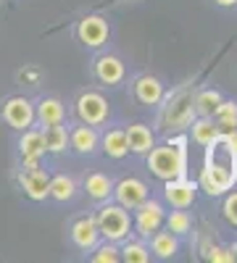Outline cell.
I'll return each instance as SVG.
<instances>
[{"mask_svg": "<svg viewBox=\"0 0 237 263\" xmlns=\"http://www.w3.org/2000/svg\"><path fill=\"white\" fill-rule=\"evenodd\" d=\"M121 260H126V263H148L150 260V248H145L142 242H126L121 248Z\"/></svg>", "mask_w": 237, "mask_h": 263, "instance_id": "4316f807", "label": "cell"}, {"mask_svg": "<svg viewBox=\"0 0 237 263\" xmlns=\"http://www.w3.org/2000/svg\"><path fill=\"white\" fill-rule=\"evenodd\" d=\"M77 37L87 48H100V45H105V40H108V21L100 18V16L82 18L79 27H77Z\"/></svg>", "mask_w": 237, "mask_h": 263, "instance_id": "8fae6325", "label": "cell"}, {"mask_svg": "<svg viewBox=\"0 0 237 263\" xmlns=\"http://www.w3.org/2000/svg\"><path fill=\"white\" fill-rule=\"evenodd\" d=\"M114 195H116L119 205H124L126 211H135L142 200H148V184L142 179L129 177V179H121L119 184H114Z\"/></svg>", "mask_w": 237, "mask_h": 263, "instance_id": "9c48e42d", "label": "cell"}, {"mask_svg": "<svg viewBox=\"0 0 237 263\" xmlns=\"http://www.w3.org/2000/svg\"><path fill=\"white\" fill-rule=\"evenodd\" d=\"M98 239H100V232H98V221H95V218L84 216V218H77V221L71 224V242L79 250L90 253L98 245Z\"/></svg>", "mask_w": 237, "mask_h": 263, "instance_id": "7c38bea8", "label": "cell"}, {"mask_svg": "<svg viewBox=\"0 0 237 263\" xmlns=\"http://www.w3.org/2000/svg\"><path fill=\"white\" fill-rule=\"evenodd\" d=\"M42 137H45V150L48 153H63L69 147V132H66V126H61V124L45 126Z\"/></svg>", "mask_w": 237, "mask_h": 263, "instance_id": "603a6c76", "label": "cell"}, {"mask_svg": "<svg viewBox=\"0 0 237 263\" xmlns=\"http://www.w3.org/2000/svg\"><path fill=\"white\" fill-rule=\"evenodd\" d=\"M222 135L219 132V126H216V121H213L211 116H200L195 124H192V140H195L200 147H206V145H211L213 140H216Z\"/></svg>", "mask_w": 237, "mask_h": 263, "instance_id": "7402d4cb", "label": "cell"}, {"mask_svg": "<svg viewBox=\"0 0 237 263\" xmlns=\"http://www.w3.org/2000/svg\"><path fill=\"white\" fill-rule=\"evenodd\" d=\"M163 224L169 227V232H171V234L185 237V234L192 229V218L187 216V211H185V208H177V211H171V213L166 216V221H163Z\"/></svg>", "mask_w": 237, "mask_h": 263, "instance_id": "484cf974", "label": "cell"}, {"mask_svg": "<svg viewBox=\"0 0 237 263\" xmlns=\"http://www.w3.org/2000/svg\"><path fill=\"white\" fill-rule=\"evenodd\" d=\"M224 218H227V224L237 227V192L227 195V200H224V208H222Z\"/></svg>", "mask_w": 237, "mask_h": 263, "instance_id": "f1b7e54d", "label": "cell"}, {"mask_svg": "<svg viewBox=\"0 0 237 263\" xmlns=\"http://www.w3.org/2000/svg\"><path fill=\"white\" fill-rule=\"evenodd\" d=\"M224 98H222V92L219 90H203L198 98H195V114L198 116H213V111L219 108V103H222Z\"/></svg>", "mask_w": 237, "mask_h": 263, "instance_id": "d4e9b609", "label": "cell"}, {"mask_svg": "<svg viewBox=\"0 0 237 263\" xmlns=\"http://www.w3.org/2000/svg\"><path fill=\"white\" fill-rule=\"evenodd\" d=\"M166 221V211L158 200H142L135 208V229L140 237H150L153 232H158Z\"/></svg>", "mask_w": 237, "mask_h": 263, "instance_id": "5b68a950", "label": "cell"}, {"mask_svg": "<svg viewBox=\"0 0 237 263\" xmlns=\"http://www.w3.org/2000/svg\"><path fill=\"white\" fill-rule=\"evenodd\" d=\"M135 98H137L142 105H158V103L163 100V84H161V79L150 77V74L140 77V79L135 82Z\"/></svg>", "mask_w": 237, "mask_h": 263, "instance_id": "e0dca14e", "label": "cell"}, {"mask_svg": "<svg viewBox=\"0 0 237 263\" xmlns=\"http://www.w3.org/2000/svg\"><path fill=\"white\" fill-rule=\"evenodd\" d=\"M95 253H93V260L95 263H116V260H121V250L114 245V242H108V239H105V245H95L93 248Z\"/></svg>", "mask_w": 237, "mask_h": 263, "instance_id": "83f0119b", "label": "cell"}, {"mask_svg": "<svg viewBox=\"0 0 237 263\" xmlns=\"http://www.w3.org/2000/svg\"><path fill=\"white\" fill-rule=\"evenodd\" d=\"M211 119L216 121V126H219L222 135H229V132H234V129H237V103H234V100H222Z\"/></svg>", "mask_w": 237, "mask_h": 263, "instance_id": "ffe728a7", "label": "cell"}, {"mask_svg": "<svg viewBox=\"0 0 237 263\" xmlns=\"http://www.w3.org/2000/svg\"><path fill=\"white\" fill-rule=\"evenodd\" d=\"M34 119L42 124V126H50V124H63L66 119V108L58 98H42L37 105H34Z\"/></svg>", "mask_w": 237, "mask_h": 263, "instance_id": "2e32d148", "label": "cell"}, {"mask_svg": "<svg viewBox=\"0 0 237 263\" xmlns=\"http://www.w3.org/2000/svg\"><path fill=\"white\" fill-rule=\"evenodd\" d=\"M98 221V232L100 237H105L108 242H121V239L129 237V229H132V218H129L124 205H103L95 216Z\"/></svg>", "mask_w": 237, "mask_h": 263, "instance_id": "3957f363", "label": "cell"}, {"mask_svg": "<svg viewBox=\"0 0 237 263\" xmlns=\"http://www.w3.org/2000/svg\"><path fill=\"white\" fill-rule=\"evenodd\" d=\"M98 145H100V137H98V132L90 124L74 126L69 132V147L74 153H79V156H93V153L98 150Z\"/></svg>", "mask_w": 237, "mask_h": 263, "instance_id": "4fadbf2b", "label": "cell"}, {"mask_svg": "<svg viewBox=\"0 0 237 263\" xmlns=\"http://www.w3.org/2000/svg\"><path fill=\"white\" fill-rule=\"evenodd\" d=\"M216 6H222V8H234L237 6V0H213Z\"/></svg>", "mask_w": 237, "mask_h": 263, "instance_id": "4dcf8cb0", "label": "cell"}, {"mask_svg": "<svg viewBox=\"0 0 237 263\" xmlns=\"http://www.w3.org/2000/svg\"><path fill=\"white\" fill-rule=\"evenodd\" d=\"M124 135H126L129 153H135V156H148V153L153 150V145H156L153 132H150V126H145V124H132Z\"/></svg>", "mask_w": 237, "mask_h": 263, "instance_id": "5bb4252c", "label": "cell"}, {"mask_svg": "<svg viewBox=\"0 0 237 263\" xmlns=\"http://www.w3.org/2000/svg\"><path fill=\"white\" fill-rule=\"evenodd\" d=\"M19 187L24 190L29 200H45L50 195V177L40 166L37 168H24L19 174Z\"/></svg>", "mask_w": 237, "mask_h": 263, "instance_id": "ba28073f", "label": "cell"}, {"mask_svg": "<svg viewBox=\"0 0 237 263\" xmlns=\"http://www.w3.org/2000/svg\"><path fill=\"white\" fill-rule=\"evenodd\" d=\"M74 195H77V184H74L71 177L58 174V177L50 179V195L48 197H53V200H58V203H66V200H71Z\"/></svg>", "mask_w": 237, "mask_h": 263, "instance_id": "cb8c5ba5", "label": "cell"}, {"mask_svg": "<svg viewBox=\"0 0 237 263\" xmlns=\"http://www.w3.org/2000/svg\"><path fill=\"white\" fill-rule=\"evenodd\" d=\"M208 260H213V263H232L234 260V253L227 250V248H213L211 255H208Z\"/></svg>", "mask_w": 237, "mask_h": 263, "instance_id": "f546056e", "label": "cell"}, {"mask_svg": "<svg viewBox=\"0 0 237 263\" xmlns=\"http://www.w3.org/2000/svg\"><path fill=\"white\" fill-rule=\"evenodd\" d=\"M103 153L108 158H124L129 147H126V135H124V129H108L103 135Z\"/></svg>", "mask_w": 237, "mask_h": 263, "instance_id": "44dd1931", "label": "cell"}, {"mask_svg": "<svg viewBox=\"0 0 237 263\" xmlns=\"http://www.w3.org/2000/svg\"><path fill=\"white\" fill-rule=\"evenodd\" d=\"M95 77H98L100 84L114 87V84H119L124 79V63L116 55H100L95 61Z\"/></svg>", "mask_w": 237, "mask_h": 263, "instance_id": "9a60e30c", "label": "cell"}, {"mask_svg": "<svg viewBox=\"0 0 237 263\" xmlns=\"http://www.w3.org/2000/svg\"><path fill=\"white\" fill-rule=\"evenodd\" d=\"M185 166H187V150H185L182 140L161 145V147L153 145V150L148 153V168L161 182L185 177Z\"/></svg>", "mask_w": 237, "mask_h": 263, "instance_id": "7a4b0ae2", "label": "cell"}, {"mask_svg": "<svg viewBox=\"0 0 237 263\" xmlns=\"http://www.w3.org/2000/svg\"><path fill=\"white\" fill-rule=\"evenodd\" d=\"M45 137H42V132L37 129H24V135L19 140V156L24 161V168H37L40 166V158L45 156Z\"/></svg>", "mask_w": 237, "mask_h": 263, "instance_id": "52a82bcc", "label": "cell"}, {"mask_svg": "<svg viewBox=\"0 0 237 263\" xmlns=\"http://www.w3.org/2000/svg\"><path fill=\"white\" fill-rule=\"evenodd\" d=\"M179 250V242H177V234L171 232H153L150 234V253H153L156 258L166 260V258H174Z\"/></svg>", "mask_w": 237, "mask_h": 263, "instance_id": "ac0fdd59", "label": "cell"}, {"mask_svg": "<svg viewBox=\"0 0 237 263\" xmlns=\"http://www.w3.org/2000/svg\"><path fill=\"white\" fill-rule=\"evenodd\" d=\"M237 182V153L227 142L224 135H219L211 145H206V161L200 171V187L213 197L224 195Z\"/></svg>", "mask_w": 237, "mask_h": 263, "instance_id": "6da1fadb", "label": "cell"}, {"mask_svg": "<svg viewBox=\"0 0 237 263\" xmlns=\"http://www.w3.org/2000/svg\"><path fill=\"white\" fill-rule=\"evenodd\" d=\"M108 114H111V105H108V100H105L100 92H84V95H79V100H77V116H79L82 124L98 126V124H103L105 119H108Z\"/></svg>", "mask_w": 237, "mask_h": 263, "instance_id": "277c9868", "label": "cell"}, {"mask_svg": "<svg viewBox=\"0 0 237 263\" xmlns=\"http://www.w3.org/2000/svg\"><path fill=\"white\" fill-rule=\"evenodd\" d=\"M195 195H198V187L192 182H187L185 177L169 179L166 187H163V197L171 208H190L195 203Z\"/></svg>", "mask_w": 237, "mask_h": 263, "instance_id": "30bf717a", "label": "cell"}, {"mask_svg": "<svg viewBox=\"0 0 237 263\" xmlns=\"http://www.w3.org/2000/svg\"><path fill=\"white\" fill-rule=\"evenodd\" d=\"M84 190H87V195L93 200L103 203L114 195V179L105 177V174H90V177L84 179Z\"/></svg>", "mask_w": 237, "mask_h": 263, "instance_id": "d6986e66", "label": "cell"}, {"mask_svg": "<svg viewBox=\"0 0 237 263\" xmlns=\"http://www.w3.org/2000/svg\"><path fill=\"white\" fill-rule=\"evenodd\" d=\"M0 114H3V119L11 129H19V132H24L34 124V105L21 95L8 98L3 103V108H0Z\"/></svg>", "mask_w": 237, "mask_h": 263, "instance_id": "8992f818", "label": "cell"}]
</instances>
